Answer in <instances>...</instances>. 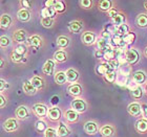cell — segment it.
<instances>
[{
	"label": "cell",
	"instance_id": "7dc6e473",
	"mask_svg": "<svg viewBox=\"0 0 147 137\" xmlns=\"http://www.w3.org/2000/svg\"><path fill=\"white\" fill-rule=\"evenodd\" d=\"M80 4L84 9H89L92 5V1L90 0H82V1H80Z\"/></svg>",
	"mask_w": 147,
	"mask_h": 137
},
{
	"label": "cell",
	"instance_id": "7c38bea8",
	"mask_svg": "<svg viewBox=\"0 0 147 137\" xmlns=\"http://www.w3.org/2000/svg\"><path fill=\"white\" fill-rule=\"evenodd\" d=\"M67 91L69 94L74 95V96H78V95L81 94L82 88H81V86L79 84H73L67 88Z\"/></svg>",
	"mask_w": 147,
	"mask_h": 137
},
{
	"label": "cell",
	"instance_id": "1f68e13d",
	"mask_svg": "<svg viewBox=\"0 0 147 137\" xmlns=\"http://www.w3.org/2000/svg\"><path fill=\"white\" fill-rule=\"evenodd\" d=\"M54 58H55L56 61L58 62H64L65 60H66V53H65V51H63V50H58V51L55 52V55H54Z\"/></svg>",
	"mask_w": 147,
	"mask_h": 137
},
{
	"label": "cell",
	"instance_id": "816d5d0a",
	"mask_svg": "<svg viewBox=\"0 0 147 137\" xmlns=\"http://www.w3.org/2000/svg\"><path fill=\"white\" fill-rule=\"evenodd\" d=\"M141 110H142V112H143V115H144V117H145V118H147V105H146V104L142 105Z\"/></svg>",
	"mask_w": 147,
	"mask_h": 137
},
{
	"label": "cell",
	"instance_id": "5bb4252c",
	"mask_svg": "<svg viewBox=\"0 0 147 137\" xmlns=\"http://www.w3.org/2000/svg\"><path fill=\"white\" fill-rule=\"evenodd\" d=\"M65 74H66V80H67L69 83L76 82L77 80L79 79V73L77 72L75 69H68L67 71L65 72Z\"/></svg>",
	"mask_w": 147,
	"mask_h": 137
},
{
	"label": "cell",
	"instance_id": "2e32d148",
	"mask_svg": "<svg viewBox=\"0 0 147 137\" xmlns=\"http://www.w3.org/2000/svg\"><path fill=\"white\" fill-rule=\"evenodd\" d=\"M100 133L103 137H111L115 133V130L111 126L109 125H106V126H103L100 130Z\"/></svg>",
	"mask_w": 147,
	"mask_h": 137
},
{
	"label": "cell",
	"instance_id": "484cf974",
	"mask_svg": "<svg viewBox=\"0 0 147 137\" xmlns=\"http://www.w3.org/2000/svg\"><path fill=\"white\" fill-rule=\"evenodd\" d=\"M55 81L57 84L59 85H63L67 80H66V74L63 71H58V72L55 74Z\"/></svg>",
	"mask_w": 147,
	"mask_h": 137
},
{
	"label": "cell",
	"instance_id": "681fc988",
	"mask_svg": "<svg viewBox=\"0 0 147 137\" xmlns=\"http://www.w3.org/2000/svg\"><path fill=\"white\" fill-rule=\"evenodd\" d=\"M102 39H104V40H106V41H108V40L111 39V35H110L107 31H103V33H102Z\"/></svg>",
	"mask_w": 147,
	"mask_h": 137
},
{
	"label": "cell",
	"instance_id": "cb8c5ba5",
	"mask_svg": "<svg viewBox=\"0 0 147 137\" xmlns=\"http://www.w3.org/2000/svg\"><path fill=\"white\" fill-rule=\"evenodd\" d=\"M68 28H69V31H71V33H74V34L79 33V31L82 29V23L79 21H73L69 23Z\"/></svg>",
	"mask_w": 147,
	"mask_h": 137
},
{
	"label": "cell",
	"instance_id": "d590c367",
	"mask_svg": "<svg viewBox=\"0 0 147 137\" xmlns=\"http://www.w3.org/2000/svg\"><path fill=\"white\" fill-rule=\"evenodd\" d=\"M99 7L102 11H109L110 7H111V1L109 0H103L99 3Z\"/></svg>",
	"mask_w": 147,
	"mask_h": 137
},
{
	"label": "cell",
	"instance_id": "52a82bcc",
	"mask_svg": "<svg viewBox=\"0 0 147 137\" xmlns=\"http://www.w3.org/2000/svg\"><path fill=\"white\" fill-rule=\"evenodd\" d=\"M84 131H85L86 134L88 135L96 134L98 131V126L95 122H87L84 125Z\"/></svg>",
	"mask_w": 147,
	"mask_h": 137
},
{
	"label": "cell",
	"instance_id": "db71d44e",
	"mask_svg": "<svg viewBox=\"0 0 147 137\" xmlns=\"http://www.w3.org/2000/svg\"><path fill=\"white\" fill-rule=\"evenodd\" d=\"M54 4H55V1H53V0H49L45 2L46 7H54Z\"/></svg>",
	"mask_w": 147,
	"mask_h": 137
},
{
	"label": "cell",
	"instance_id": "4fadbf2b",
	"mask_svg": "<svg viewBox=\"0 0 147 137\" xmlns=\"http://www.w3.org/2000/svg\"><path fill=\"white\" fill-rule=\"evenodd\" d=\"M14 40H15L16 42L22 44L23 42L26 41V33H25L24 31H22V29L15 31V34H14Z\"/></svg>",
	"mask_w": 147,
	"mask_h": 137
},
{
	"label": "cell",
	"instance_id": "e575fe53",
	"mask_svg": "<svg viewBox=\"0 0 147 137\" xmlns=\"http://www.w3.org/2000/svg\"><path fill=\"white\" fill-rule=\"evenodd\" d=\"M122 39L123 42L125 43V44H131V43H134V41L136 39V35L134 33H128L124 37H122Z\"/></svg>",
	"mask_w": 147,
	"mask_h": 137
},
{
	"label": "cell",
	"instance_id": "9c48e42d",
	"mask_svg": "<svg viewBox=\"0 0 147 137\" xmlns=\"http://www.w3.org/2000/svg\"><path fill=\"white\" fill-rule=\"evenodd\" d=\"M82 41L86 45H92L96 41L95 34L92 33V31H85V33L82 35Z\"/></svg>",
	"mask_w": 147,
	"mask_h": 137
},
{
	"label": "cell",
	"instance_id": "836d02e7",
	"mask_svg": "<svg viewBox=\"0 0 147 137\" xmlns=\"http://www.w3.org/2000/svg\"><path fill=\"white\" fill-rule=\"evenodd\" d=\"M128 31H129L128 25L122 24V25H120V26L117 27V34L116 35H119V36H121V37H122V35L125 36L126 34H128Z\"/></svg>",
	"mask_w": 147,
	"mask_h": 137
},
{
	"label": "cell",
	"instance_id": "9f6ffc18",
	"mask_svg": "<svg viewBox=\"0 0 147 137\" xmlns=\"http://www.w3.org/2000/svg\"><path fill=\"white\" fill-rule=\"evenodd\" d=\"M59 103V98L57 96V95H55V96H53L52 98V104L53 105H56V104Z\"/></svg>",
	"mask_w": 147,
	"mask_h": 137
},
{
	"label": "cell",
	"instance_id": "44dd1931",
	"mask_svg": "<svg viewBox=\"0 0 147 137\" xmlns=\"http://www.w3.org/2000/svg\"><path fill=\"white\" fill-rule=\"evenodd\" d=\"M18 19L20 20V21L22 22H26L30 20V18H31V14H30V12H28V9H20L18 12Z\"/></svg>",
	"mask_w": 147,
	"mask_h": 137
},
{
	"label": "cell",
	"instance_id": "f907efd6",
	"mask_svg": "<svg viewBox=\"0 0 147 137\" xmlns=\"http://www.w3.org/2000/svg\"><path fill=\"white\" fill-rule=\"evenodd\" d=\"M117 15H118V12H117V9H110L109 11H108V16H109L110 18H115Z\"/></svg>",
	"mask_w": 147,
	"mask_h": 137
},
{
	"label": "cell",
	"instance_id": "3957f363",
	"mask_svg": "<svg viewBox=\"0 0 147 137\" xmlns=\"http://www.w3.org/2000/svg\"><path fill=\"white\" fill-rule=\"evenodd\" d=\"M18 122L15 118H9L3 122V129L6 132H14L18 129Z\"/></svg>",
	"mask_w": 147,
	"mask_h": 137
},
{
	"label": "cell",
	"instance_id": "ab89813d",
	"mask_svg": "<svg viewBox=\"0 0 147 137\" xmlns=\"http://www.w3.org/2000/svg\"><path fill=\"white\" fill-rule=\"evenodd\" d=\"M131 94L134 98H142V94H143V92H142V88L141 87H135V88L132 89V91H131Z\"/></svg>",
	"mask_w": 147,
	"mask_h": 137
},
{
	"label": "cell",
	"instance_id": "ffe728a7",
	"mask_svg": "<svg viewBox=\"0 0 147 137\" xmlns=\"http://www.w3.org/2000/svg\"><path fill=\"white\" fill-rule=\"evenodd\" d=\"M69 130L67 129V127L64 125V124H60L57 129V134L59 137H67L69 135Z\"/></svg>",
	"mask_w": 147,
	"mask_h": 137
},
{
	"label": "cell",
	"instance_id": "d6a6232c",
	"mask_svg": "<svg viewBox=\"0 0 147 137\" xmlns=\"http://www.w3.org/2000/svg\"><path fill=\"white\" fill-rule=\"evenodd\" d=\"M28 43L34 47H39L41 45V39H40L39 36H32L28 39Z\"/></svg>",
	"mask_w": 147,
	"mask_h": 137
},
{
	"label": "cell",
	"instance_id": "f35d334b",
	"mask_svg": "<svg viewBox=\"0 0 147 137\" xmlns=\"http://www.w3.org/2000/svg\"><path fill=\"white\" fill-rule=\"evenodd\" d=\"M41 24L46 28L52 27L53 24H54V20L52 18H42L41 19Z\"/></svg>",
	"mask_w": 147,
	"mask_h": 137
},
{
	"label": "cell",
	"instance_id": "8d00e7d4",
	"mask_svg": "<svg viewBox=\"0 0 147 137\" xmlns=\"http://www.w3.org/2000/svg\"><path fill=\"white\" fill-rule=\"evenodd\" d=\"M54 9L56 12L62 13L65 11V4L62 1H55V4H54Z\"/></svg>",
	"mask_w": 147,
	"mask_h": 137
},
{
	"label": "cell",
	"instance_id": "f1b7e54d",
	"mask_svg": "<svg viewBox=\"0 0 147 137\" xmlns=\"http://www.w3.org/2000/svg\"><path fill=\"white\" fill-rule=\"evenodd\" d=\"M137 24H138L140 27H146L147 26V15H145V14L139 15L138 18H137Z\"/></svg>",
	"mask_w": 147,
	"mask_h": 137
},
{
	"label": "cell",
	"instance_id": "680465c9",
	"mask_svg": "<svg viewBox=\"0 0 147 137\" xmlns=\"http://www.w3.org/2000/svg\"><path fill=\"white\" fill-rule=\"evenodd\" d=\"M4 66V61H3L2 59H0V68H2Z\"/></svg>",
	"mask_w": 147,
	"mask_h": 137
},
{
	"label": "cell",
	"instance_id": "7a4b0ae2",
	"mask_svg": "<svg viewBox=\"0 0 147 137\" xmlns=\"http://www.w3.org/2000/svg\"><path fill=\"white\" fill-rule=\"evenodd\" d=\"M71 108L73 110H75L77 113H82V112H85L86 111V103L83 100H79V98H77V100H74L73 103H71Z\"/></svg>",
	"mask_w": 147,
	"mask_h": 137
},
{
	"label": "cell",
	"instance_id": "6f0895ef",
	"mask_svg": "<svg viewBox=\"0 0 147 137\" xmlns=\"http://www.w3.org/2000/svg\"><path fill=\"white\" fill-rule=\"evenodd\" d=\"M22 5L24 6V7H30L31 6V2H28V1H26V0H23V1H21Z\"/></svg>",
	"mask_w": 147,
	"mask_h": 137
},
{
	"label": "cell",
	"instance_id": "9a60e30c",
	"mask_svg": "<svg viewBox=\"0 0 147 137\" xmlns=\"http://www.w3.org/2000/svg\"><path fill=\"white\" fill-rule=\"evenodd\" d=\"M23 91L28 95H34L35 93L37 92V89L35 88L34 86L32 85L31 82H28V81H25L23 83Z\"/></svg>",
	"mask_w": 147,
	"mask_h": 137
},
{
	"label": "cell",
	"instance_id": "bcb514c9",
	"mask_svg": "<svg viewBox=\"0 0 147 137\" xmlns=\"http://www.w3.org/2000/svg\"><path fill=\"white\" fill-rule=\"evenodd\" d=\"M108 64H109V66L113 68V70L118 69V68H119V66H120V63H119V61H118V59H113V60L109 61V62H108Z\"/></svg>",
	"mask_w": 147,
	"mask_h": 137
},
{
	"label": "cell",
	"instance_id": "11a10c76",
	"mask_svg": "<svg viewBox=\"0 0 147 137\" xmlns=\"http://www.w3.org/2000/svg\"><path fill=\"white\" fill-rule=\"evenodd\" d=\"M95 55H96V57H97L98 59H101V58H103V55H104V52L101 51V50H97V51L95 52Z\"/></svg>",
	"mask_w": 147,
	"mask_h": 137
},
{
	"label": "cell",
	"instance_id": "7402d4cb",
	"mask_svg": "<svg viewBox=\"0 0 147 137\" xmlns=\"http://www.w3.org/2000/svg\"><path fill=\"white\" fill-rule=\"evenodd\" d=\"M134 81L137 84H143L146 81V74L143 71H137L134 73Z\"/></svg>",
	"mask_w": 147,
	"mask_h": 137
},
{
	"label": "cell",
	"instance_id": "4dcf8cb0",
	"mask_svg": "<svg viewBox=\"0 0 147 137\" xmlns=\"http://www.w3.org/2000/svg\"><path fill=\"white\" fill-rule=\"evenodd\" d=\"M103 58H104L105 60H107L108 62L111 61V60H113V59L116 58V57H115V51H113V48H111V47L109 46V47H108V48L104 51Z\"/></svg>",
	"mask_w": 147,
	"mask_h": 137
},
{
	"label": "cell",
	"instance_id": "d4e9b609",
	"mask_svg": "<svg viewBox=\"0 0 147 137\" xmlns=\"http://www.w3.org/2000/svg\"><path fill=\"white\" fill-rule=\"evenodd\" d=\"M136 128L139 132L141 133H144V132L147 131V120L145 118L140 119L138 122H136Z\"/></svg>",
	"mask_w": 147,
	"mask_h": 137
},
{
	"label": "cell",
	"instance_id": "8fae6325",
	"mask_svg": "<svg viewBox=\"0 0 147 137\" xmlns=\"http://www.w3.org/2000/svg\"><path fill=\"white\" fill-rule=\"evenodd\" d=\"M16 116L20 119H24L28 117V110L25 106H20L16 110Z\"/></svg>",
	"mask_w": 147,
	"mask_h": 137
},
{
	"label": "cell",
	"instance_id": "4316f807",
	"mask_svg": "<svg viewBox=\"0 0 147 137\" xmlns=\"http://www.w3.org/2000/svg\"><path fill=\"white\" fill-rule=\"evenodd\" d=\"M124 21H125V17H124V15L123 14H119L118 13V15L115 17V18H113V23L115 26H120V25L124 24Z\"/></svg>",
	"mask_w": 147,
	"mask_h": 137
},
{
	"label": "cell",
	"instance_id": "c3c4849f",
	"mask_svg": "<svg viewBox=\"0 0 147 137\" xmlns=\"http://www.w3.org/2000/svg\"><path fill=\"white\" fill-rule=\"evenodd\" d=\"M9 85L5 82V81H4V80L0 79V92L3 91L4 89L9 88Z\"/></svg>",
	"mask_w": 147,
	"mask_h": 137
},
{
	"label": "cell",
	"instance_id": "8992f818",
	"mask_svg": "<svg viewBox=\"0 0 147 137\" xmlns=\"http://www.w3.org/2000/svg\"><path fill=\"white\" fill-rule=\"evenodd\" d=\"M127 110H128V113L131 116H139L142 112L141 105H139L138 103H131L128 106Z\"/></svg>",
	"mask_w": 147,
	"mask_h": 137
},
{
	"label": "cell",
	"instance_id": "74e56055",
	"mask_svg": "<svg viewBox=\"0 0 147 137\" xmlns=\"http://www.w3.org/2000/svg\"><path fill=\"white\" fill-rule=\"evenodd\" d=\"M35 128L38 132H45L46 128V124L43 120H38L36 122V125H35Z\"/></svg>",
	"mask_w": 147,
	"mask_h": 137
},
{
	"label": "cell",
	"instance_id": "30bf717a",
	"mask_svg": "<svg viewBox=\"0 0 147 137\" xmlns=\"http://www.w3.org/2000/svg\"><path fill=\"white\" fill-rule=\"evenodd\" d=\"M12 24V18L7 14H4L0 17V27L1 28H9Z\"/></svg>",
	"mask_w": 147,
	"mask_h": 137
},
{
	"label": "cell",
	"instance_id": "603a6c76",
	"mask_svg": "<svg viewBox=\"0 0 147 137\" xmlns=\"http://www.w3.org/2000/svg\"><path fill=\"white\" fill-rule=\"evenodd\" d=\"M111 44H113V46H118V47H121V48H123V47L126 45L125 43L123 42L122 37L119 36V35H113V38H111Z\"/></svg>",
	"mask_w": 147,
	"mask_h": 137
},
{
	"label": "cell",
	"instance_id": "d6986e66",
	"mask_svg": "<svg viewBox=\"0 0 147 137\" xmlns=\"http://www.w3.org/2000/svg\"><path fill=\"white\" fill-rule=\"evenodd\" d=\"M65 118L67 119L68 122H77L78 118H79V115H78V113L75 111V110H67L66 112H65Z\"/></svg>",
	"mask_w": 147,
	"mask_h": 137
},
{
	"label": "cell",
	"instance_id": "277c9868",
	"mask_svg": "<svg viewBox=\"0 0 147 137\" xmlns=\"http://www.w3.org/2000/svg\"><path fill=\"white\" fill-rule=\"evenodd\" d=\"M33 109H34V112L36 113L37 116H39V117H43V116H45L47 114V107L45 105H42V104H36L34 107H33Z\"/></svg>",
	"mask_w": 147,
	"mask_h": 137
},
{
	"label": "cell",
	"instance_id": "6da1fadb",
	"mask_svg": "<svg viewBox=\"0 0 147 137\" xmlns=\"http://www.w3.org/2000/svg\"><path fill=\"white\" fill-rule=\"evenodd\" d=\"M140 59L139 52L135 49H127L125 52V60L128 64H136Z\"/></svg>",
	"mask_w": 147,
	"mask_h": 137
},
{
	"label": "cell",
	"instance_id": "91938a15",
	"mask_svg": "<svg viewBox=\"0 0 147 137\" xmlns=\"http://www.w3.org/2000/svg\"><path fill=\"white\" fill-rule=\"evenodd\" d=\"M144 6H145V9H147V1H146V2H144Z\"/></svg>",
	"mask_w": 147,
	"mask_h": 137
},
{
	"label": "cell",
	"instance_id": "e0dca14e",
	"mask_svg": "<svg viewBox=\"0 0 147 137\" xmlns=\"http://www.w3.org/2000/svg\"><path fill=\"white\" fill-rule=\"evenodd\" d=\"M41 15H42V18L54 19V17L56 16V11L54 9V7H44L41 11Z\"/></svg>",
	"mask_w": 147,
	"mask_h": 137
},
{
	"label": "cell",
	"instance_id": "60d3db41",
	"mask_svg": "<svg viewBox=\"0 0 147 137\" xmlns=\"http://www.w3.org/2000/svg\"><path fill=\"white\" fill-rule=\"evenodd\" d=\"M116 78H117V74L115 71H110V72H107L105 74V80L109 83H113L116 81Z\"/></svg>",
	"mask_w": 147,
	"mask_h": 137
},
{
	"label": "cell",
	"instance_id": "f546056e",
	"mask_svg": "<svg viewBox=\"0 0 147 137\" xmlns=\"http://www.w3.org/2000/svg\"><path fill=\"white\" fill-rule=\"evenodd\" d=\"M57 44H58L59 47L65 48V47H67L68 44H69V40H68V38H66V37L61 36L57 39Z\"/></svg>",
	"mask_w": 147,
	"mask_h": 137
},
{
	"label": "cell",
	"instance_id": "ac0fdd59",
	"mask_svg": "<svg viewBox=\"0 0 147 137\" xmlns=\"http://www.w3.org/2000/svg\"><path fill=\"white\" fill-rule=\"evenodd\" d=\"M97 71H98L99 74H106L107 72H110V71H115L113 68L110 67L108 63H103V64H100L97 68Z\"/></svg>",
	"mask_w": 147,
	"mask_h": 137
},
{
	"label": "cell",
	"instance_id": "b9f144b4",
	"mask_svg": "<svg viewBox=\"0 0 147 137\" xmlns=\"http://www.w3.org/2000/svg\"><path fill=\"white\" fill-rule=\"evenodd\" d=\"M11 59H12V61L15 62V63H19V62H22L24 60V59H23V55H18V53H16L15 51L11 55Z\"/></svg>",
	"mask_w": 147,
	"mask_h": 137
},
{
	"label": "cell",
	"instance_id": "94428289",
	"mask_svg": "<svg viewBox=\"0 0 147 137\" xmlns=\"http://www.w3.org/2000/svg\"><path fill=\"white\" fill-rule=\"evenodd\" d=\"M145 55H146V57H147V48L145 49Z\"/></svg>",
	"mask_w": 147,
	"mask_h": 137
},
{
	"label": "cell",
	"instance_id": "ba28073f",
	"mask_svg": "<svg viewBox=\"0 0 147 137\" xmlns=\"http://www.w3.org/2000/svg\"><path fill=\"white\" fill-rule=\"evenodd\" d=\"M47 117L51 120H58L61 117V111L57 107H53L47 111Z\"/></svg>",
	"mask_w": 147,
	"mask_h": 137
},
{
	"label": "cell",
	"instance_id": "7bdbcfd3",
	"mask_svg": "<svg viewBox=\"0 0 147 137\" xmlns=\"http://www.w3.org/2000/svg\"><path fill=\"white\" fill-rule=\"evenodd\" d=\"M45 137H57L58 134H57V131H56L55 129L53 128H47L45 130V133H44Z\"/></svg>",
	"mask_w": 147,
	"mask_h": 137
},
{
	"label": "cell",
	"instance_id": "5b68a950",
	"mask_svg": "<svg viewBox=\"0 0 147 137\" xmlns=\"http://www.w3.org/2000/svg\"><path fill=\"white\" fill-rule=\"evenodd\" d=\"M54 69H55V62L53 60H47V61L44 63L42 67V71L44 74L46 76H51L54 72Z\"/></svg>",
	"mask_w": 147,
	"mask_h": 137
},
{
	"label": "cell",
	"instance_id": "ee69618b",
	"mask_svg": "<svg viewBox=\"0 0 147 137\" xmlns=\"http://www.w3.org/2000/svg\"><path fill=\"white\" fill-rule=\"evenodd\" d=\"M15 52L16 53H18V55H23L25 52H26V47H25L23 44H19V45H17V47H16Z\"/></svg>",
	"mask_w": 147,
	"mask_h": 137
},
{
	"label": "cell",
	"instance_id": "83f0119b",
	"mask_svg": "<svg viewBox=\"0 0 147 137\" xmlns=\"http://www.w3.org/2000/svg\"><path fill=\"white\" fill-rule=\"evenodd\" d=\"M30 82L36 89H40L43 87V80L41 78H39V76H34Z\"/></svg>",
	"mask_w": 147,
	"mask_h": 137
},
{
	"label": "cell",
	"instance_id": "f6af8a7d",
	"mask_svg": "<svg viewBox=\"0 0 147 137\" xmlns=\"http://www.w3.org/2000/svg\"><path fill=\"white\" fill-rule=\"evenodd\" d=\"M9 45V39L7 37L2 36L0 37V46L1 47H6V46Z\"/></svg>",
	"mask_w": 147,
	"mask_h": 137
},
{
	"label": "cell",
	"instance_id": "f5cc1de1",
	"mask_svg": "<svg viewBox=\"0 0 147 137\" xmlns=\"http://www.w3.org/2000/svg\"><path fill=\"white\" fill-rule=\"evenodd\" d=\"M5 104H6V100H5V98H4L3 95L0 94V108H2V107L5 106Z\"/></svg>",
	"mask_w": 147,
	"mask_h": 137
}]
</instances>
